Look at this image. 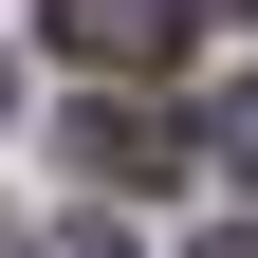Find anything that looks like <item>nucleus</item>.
<instances>
[{
  "mask_svg": "<svg viewBox=\"0 0 258 258\" xmlns=\"http://www.w3.org/2000/svg\"><path fill=\"white\" fill-rule=\"evenodd\" d=\"M55 55H74V74H166L184 55V0H55Z\"/></svg>",
  "mask_w": 258,
  "mask_h": 258,
  "instance_id": "nucleus-1",
  "label": "nucleus"
},
{
  "mask_svg": "<svg viewBox=\"0 0 258 258\" xmlns=\"http://www.w3.org/2000/svg\"><path fill=\"white\" fill-rule=\"evenodd\" d=\"M74 148H92V166H111V184H166V166H184V148H166V129H148V111H74Z\"/></svg>",
  "mask_w": 258,
  "mask_h": 258,
  "instance_id": "nucleus-2",
  "label": "nucleus"
},
{
  "mask_svg": "<svg viewBox=\"0 0 258 258\" xmlns=\"http://www.w3.org/2000/svg\"><path fill=\"white\" fill-rule=\"evenodd\" d=\"M203 166H221V184H258V74H240V92H203Z\"/></svg>",
  "mask_w": 258,
  "mask_h": 258,
  "instance_id": "nucleus-3",
  "label": "nucleus"
},
{
  "mask_svg": "<svg viewBox=\"0 0 258 258\" xmlns=\"http://www.w3.org/2000/svg\"><path fill=\"white\" fill-rule=\"evenodd\" d=\"M55 258H129V240H111V221H55Z\"/></svg>",
  "mask_w": 258,
  "mask_h": 258,
  "instance_id": "nucleus-4",
  "label": "nucleus"
},
{
  "mask_svg": "<svg viewBox=\"0 0 258 258\" xmlns=\"http://www.w3.org/2000/svg\"><path fill=\"white\" fill-rule=\"evenodd\" d=\"M203 258H258V240H240V221H221V240H203Z\"/></svg>",
  "mask_w": 258,
  "mask_h": 258,
  "instance_id": "nucleus-5",
  "label": "nucleus"
},
{
  "mask_svg": "<svg viewBox=\"0 0 258 258\" xmlns=\"http://www.w3.org/2000/svg\"><path fill=\"white\" fill-rule=\"evenodd\" d=\"M221 19H258V0H221Z\"/></svg>",
  "mask_w": 258,
  "mask_h": 258,
  "instance_id": "nucleus-6",
  "label": "nucleus"
}]
</instances>
